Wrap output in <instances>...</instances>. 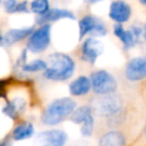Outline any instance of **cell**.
Here are the masks:
<instances>
[{"label": "cell", "instance_id": "1", "mask_svg": "<svg viewBox=\"0 0 146 146\" xmlns=\"http://www.w3.org/2000/svg\"><path fill=\"white\" fill-rule=\"evenodd\" d=\"M96 115L100 116L109 126H115L124 121L125 104L123 98L116 93L97 96L91 104Z\"/></svg>", "mask_w": 146, "mask_h": 146}, {"label": "cell", "instance_id": "2", "mask_svg": "<svg viewBox=\"0 0 146 146\" xmlns=\"http://www.w3.org/2000/svg\"><path fill=\"white\" fill-rule=\"evenodd\" d=\"M47 68L42 76L53 82H64L72 78L76 70V62L69 54L64 52H53L47 56Z\"/></svg>", "mask_w": 146, "mask_h": 146}, {"label": "cell", "instance_id": "3", "mask_svg": "<svg viewBox=\"0 0 146 146\" xmlns=\"http://www.w3.org/2000/svg\"><path fill=\"white\" fill-rule=\"evenodd\" d=\"M77 107V102L72 97L53 99L43 109L41 113V122L45 126H56L69 119L71 114Z\"/></svg>", "mask_w": 146, "mask_h": 146}, {"label": "cell", "instance_id": "4", "mask_svg": "<svg viewBox=\"0 0 146 146\" xmlns=\"http://www.w3.org/2000/svg\"><path fill=\"white\" fill-rule=\"evenodd\" d=\"M26 91L21 94H11L8 91H1V97L4 100L3 113L14 121L22 117L29 106V97L26 95Z\"/></svg>", "mask_w": 146, "mask_h": 146}, {"label": "cell", "instance_id": "5", "mask_svg": "<svg viewBox=\"0 0 146 146\" xmlns=\"http://www.w3.org/2000/svg\"><path fill=\"white\" fill-rule=\"evenodd\" d=\"M92 91L96 96H103L116 93L118 81L113 74L105 69H98L90 74Z\"/></svg>", "mask_w": 146, "mask_h": 146}, {"label": "cell", "instance_id": "6", "mask_svg": "<svg viewBox=\"0 0 146 146\" xmlns=\"http://www.w3.org/2000/svg\"><path fill=\"white\" fill-rule=\"evenodd\" d=\"M51 42V24L40 25L27 38L26 48L33 54H40L49 47Z\"/></svg>", "mask_w": 146, "mask_h": 146}, {"label": "cell", "instance_id": "7", "mask_svg": "<svg viewBox=\"0 0 146 146\" xmlns=\"http://www.w3.org/2000/svg\"><path fill=\"white\" fill-rule=\"evenodd\" d=\"M68 135L62 129H48L41 131L34 136L32 146H65Z\"/></svg>", "mask_w": 146, "mask_h": 146}, {"label": "cell", "instance_id": "8", "mask_svg": "<svg viewBox=\"0 0 146 146\" xmlns=\"http://www.w3.org/2000/svg\"><path fill=\"white\" fill-rule=\"evenodd\" d=\"M79 40H82L86 35L93 37H101L107 34L108 30L103 22L93 15H85L78 23Z\"/></svg>", "mask_w": 146, "mask_h": 146}, {"label": "cell", "instance_id": "9", "mask_svg": "<svg viewBox=\"0 0 146 146\" xmlns=\"http://www.w3.org/2000/svg\"><path fill=\"white\" fill-rule=\"evenodd\" d=\"M124 77L129 82H140L146 79V55L133 57L124 67Z\"/></svg>", "mask_w": 146, "mask_h": 146}, {"label": "cell", "instance_id": "10", "mask_svg": "<svg viewBox=\"0 0 146 146\" xmlns=\"http://www.w3.org/2000/svg\"><path fill=\"white\" fill-rule=\"evenodd\" d=\"M104 45L96 37L90 36L83 41L80 47V59L88 64H94L103 54Z\"/></svg>", "mask_w": 146, "mask_h": 146}, {"label": "cell", "instance_id": "11", "mask_svg": "<svg viewBox=\"0 0 146 146\" xmlns=\"http://www.w3.org/2000/svg\"><path fill=\"white\" fill-rule=\"evenodd\" d=\"M34 27H25V28H13L7 30L4 34L1 35L0 44L2 47H11L15 43L22 41L23 39L28 38L34 31Z\"/></svg>", "mask_w": 146, "mask_h": 146}, {"label": "cell", "instance_id": "12", "mask_svg": "<svg viewBox=\"0 0 146 146\" xmlns=\"http://www.w3.org/2000/svg\"><path fill=\"white\" fill-rule=\"evenodd\" d=\"M69 93L73 97H82L92 91V84L90 77L85 75H79L68 85Z\"/></svg>", "mask_w": 146, "mask_h": 146}, {"label": "cell", "instance_id": "13", "mask_svg": "<svg viewBox=\"0 0 146 146\" xmlns=\"http://www.w3.org/2000/svg\"><path fill=\"white\" fill-rule=\"evenodd\" d=\"M126 135L118 129H110L102 133L97 142V146H126Z\"/></svg>", "mask_w": 146, "mask_h": 146}, {"label": "cell", "instance_id": "14", "mask_svg": "<svg viewBox=\"0 0 146 146\" xmlns=\"http://www.w3.org/2000/svg\"><path fill=\"white\" fill-rule=\"evenodd\" d=\"M131 16V8L122 0L114 1L110 5L109 17L116 23H124L129 20Z\"/></svg>", "mask_w": 146, "mask_h": 146}, {"label": "cell", "instance_id": "15", "mask_svg": "<svg viewBox=\"0 0 146 146\" xmlns=\"http://www.w3.org/2000/svg\"><path fill=\"white\" fill-rule=\"evenodd\" d=\"M10 136L13 141L16 142L28 140L35 136V127L30 121L18 122L13 127Z\"/></svg>", "mask_w": 146, "mask_h": 146}, {"label": "cell", "instance_id": "16", "mask_svg": "<svg viewBox=\"0 0 146 146\" xmlns=\"http://www.w3.org/2000/svg\"><path fill=\"white\" fill-rule=\"evenodd\" d=\"M60 19H75V15L71 11L65 10V9H50L47 13L43 15H38L36 22L39 25L47 24V23L54 22V21L60 20Z\"/></svg>", "mask_w": 146, "mask_h": 146}, {"label": "cell", "instance_id": "17", "mask_svg": "<svg viewBox=\"0 0 146 146\" xmlns=\"http://www.w3.org/2000/svg\"><path fill=\"white\" fill-rule=\"evenodd\" d=\"M113 33L122 42L124 50H126V51L133 48V47L136 46V44H138V42H139V40L134 36L132 31L124 29V27L122 26L121 23H116V24L114 25Z\"/></svg>", "mask_w": 146, "mask_h": 146}, {"label": "cell", "instance_id": "18", "mask_svg": "<svg viewBox=\"0 0 146 146\" xmlns=\"http://www.w3.org/2000/svg\"><path fill=\"white\" fill-rule=\"evenodd\" d=\"M92 115H96L94 109L92 107V105H81L78 106L73 113L71 114V116L69 117V121H71L73 124H76V125H81L83 124L86 120L89 117H91Z\"/></svg>", "mask_w": 146, "mask_h": 146}, {"label": "cell", "instance_id": "19", "mask_svg": "<svg viewBox=\"0 0 146 146\" xmlns=\"http://www.w3.org/2000/svg\"><path fill=\"white\" fill-rule=\"evenodd\" d=\"M47 66H48L47 61L40 58H36L34 60L30 61V62H27L26 64L23 65L22 68H21V75L28 74V73L43 72L47 68Z\"/></svg>", "mask_w": 146, "mask_h": 146}, {"label": "cell", "instance_id": "20", "mask_svg": "<svg viewBox=\"0 0 146 146\" xmlns=\"http://www.w3.org/2000/svg\"><path fill=\"white\" fill-rule=\"evenodd\" d=\"M79 130L83 137H91L94 134V130H95V115H92L83 124H81Z\"/></svg>", "mask_w": 146, "mask_h": 146}, {"label": "cell", "instance_id": "21", "mask_svg": "<svg viewBox=\"0 0 146 146\" xmlns=\"http://www.w3.org/2000/svg\"><path fill=\"white\" fill-rule=\"evenodd\" d=\"M30 9L35 14L43 15L50 10L49 9V1L48 0H33L31 2Z\"/></svg>", "mask_w": 146, "mask_h": 146}, {"label": "cell", "instance_id": "22", "mask_svg": "<svg viewBox=\"0 0 146 146\" xmlns=\"http://www.w3.org/2000/svg\"><path fill=\"white\" fill-rule=\"evenodd\" d=\"M16 0H5L3 2V6H4V9L6 12L8 13H14V9L17 5Z\"/></svg>", "mask_w": 146, "mask_h": 146}, {"label": "cell", "instance_id": "23", "mask_svg": "<svg viewBox=\"0 0 146 146\" xmlns=\"http://www.w3.org/2000/svg\"><path fill=\"white\" fill-rule=\"evenodd\" d=\"M20 12H28L27 1H22V2L17 3L16 7L14 9V13H20Z\"/></svg>", "mask_w": 146, "mask_h": 146}, {"label": "cell", "instance_id": "24", "mask_svg": "<svg viewBox=\"0 0 146 146\" xmlns=\"http://www.w3.org/2000/svg\"><path fill=\"white\" fill-rule=\"evenodd\" d=\"M12 138H11V136L9 135L7 138H4V139L1 141V143H0V146H13L12 145Z\"/></svg>", "mask_w": 146, "mask_h": 146}, {"label": "cell", "instance_id": "25", "mask_svg": "<svg viewBox=\"0 0 146 146\" xmlns=\"http://www.w3.org/2000/svg\"><path fill=\"white\" fill-rule=\"evenodd\" d=\"M142 37H143L144 41L146 42V23L144 24V27H143V35H142Z\"/></svg>", "mask_w": 146, "mask_h": 146}, {"label": "cell", "instance_id": "26", "mask_svg": "<svg viewBox=\"0 0 146 146\" xmlns=\"http://www.w3.org/2000/svg\"><path fill=\"white\" fill-rule=\"evenodd\" d=\"M90 3H96V2H99V1H102V0H88Z\"/></svg>", "mask_w": 146, "mask_h": 146}, {"label": "cell", "instance_id": "27", "mask_svg": "<svg viewBox=\"0 0 146 146\" xmlns=\"http://www.w3.org/2000/svg\"><path fill=\"white\" fill-rule=\"evenodd\" d=\"M140 1V3H141L142 5H145L146 6V0H139Z\"/></svg>", "mask_w": 146, "mask_h": 146}, {"label": "cell", "instance_id": "28", "mask_svg": "<svg viewBox=\"0 0 146 146\" xmlns=\"http://www.w3.org/2000/svg\"><path fill=\"white\" fill-rule=\"evenodd\" d=\"M144 133L146 134V127H145V129H144Z\"/></svg>", "mask_w": 146, "mask_h": 146}]
</instances>
